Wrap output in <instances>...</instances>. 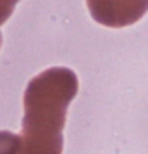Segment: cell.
<instances>
[{
    "mask_svg": "<svg viewBox=\"0 0 148 154\" xmlns=\"http://www.w3.org/2000/svg\"><path fill=\"white\" fill-rule=\"evenodd\" d=\"M77 92L79 79L69 68H49L30 79L19 154H62L66 113Z\"/></svg>",
    "mask_w": 148,
    "mask_h": 154,
    "instance_id": "6da1fadb",
    "label": "cell"
},
{
    "mask_svg": "<svg viewBox=\"0 0 148 154\" xmlns=\"http://www.w3.org/2000/svg\"><path fill=\"white\" fill-rule=\"evenodd\" d=\"M86 6L92 19L109 28L135 25L148 11V0H86Z\"/></svg>",
    "mask_w": 148,
    "mask_h": 154,
    "instance_id": "7a4b0ae2",
    "label": "cell"
},
{
    "mask_svg": "<svg viewBox=\"0 0 148 154\" xmlns=\"http://www.w3.org/2000/svg\"><path fill=\"white\" fill-rule=\"evenodd\" d=\"M21 145V135L0 130V154H19Z\"/></svg>",
    "mask_w": 148,
    "mask_h": 154,
    "instance_id": "3957f363",
    "label": "cell"
},
{
    "mask_svg": "<svg viewBox=\"0 0 148 154\" xmlns=\"http://www.w3.org/2000/svg\"><path fill=\"white\" fill-rule=\"evenodd\" d=\"M19 0H0V26L11 17V13L15 10Z\"/></svg>",
    "mask_w": 148,
    "mask_h": 154,
    "instance_id": "277c9868",
    "label": "cell"
},
{
    "mask_svg": "<svg viewBox=\"0 0 148 154\" xmlns=\"http://www.w3.org/2000/svg\"><path fill=\"white\" fill-rule=\"evenodd\" d=\"M0 45H2V34H0Z\"/></svg>",
    "mask_w": 148,
    "mask_h": 154,
    "instance_id": "5b68a950",
    "label": "cell"
}]
</instances>
